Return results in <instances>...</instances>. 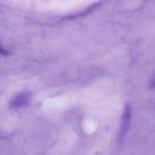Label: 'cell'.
Wrapping results in <instances>:
<instances>
[{
  "mask_svg": "<svg viewBox=\"0 0 155 155\" xmlns=\"http://www.w3.org/2000/svg\"><path fill=\"white\" fill-rule=\"evenodd\" d=\"M99 6V3H96V4H94L92 5H91L90 7L88 8L86 10L83 11V12H80L79 14H77V15H73V16H71V17H68V18H65L64 19H74V18H81V17H84V16H86V15H88L89 14H90L91 12H94V11L95 10V9L97 8Z\"/></svg>",
  "mask_w": 155,
  "mask_h": 155,
  "instance_id": "cell-3",
  "label": "cell"
},
{
  "mask_svg": "<svg viewBox=\"0 0 155 155\" xmlns=\"http://www.w3.org/2000/svg\"><path fill=\"white\" fill-rule=\"evenodd\" d=\"M30 93H21L15 96L13 99L11 101V107H21L27 106L30 104Z\"/></svg>",
  "mask_w": 155,
  "mask_h": 155,
  "instance_id": "cell-2",
  "label": "cell"
},
{
  "mask_svg": "<svg viewBox=\"0 0 155 155\" xmlns=\"http://www.w3.org/2000/svg\"><path fill=\"white\" fill-rule=\"evenodd\" d=\"M132 120V108L130 104H126L125 107H124V113L122 116V120H121V127L120 130L119 139H124L125 135L128 132L130 129V124Z\"/></svg>",
  "mask_w": 155,
  "mask_h": 155,
  "instance_id": "cell-1",
  "label": "cell"
},
{
  "mask_svg": "<svg viewBox=\"0 0 155 155\" xmlns=\"http://www.w3.org/2000/svg\"><path fill=\"white\" fill-rule=\"evenodd\" d=\"M150 88H151V89H155V79L154 81L151 83V86H150Z\"/></svg>",
  "mask_w": 155,
  "mask_h": 155,
  "instance_id": "cell-5",
  "label": "cell"
},
{
  "mask_svg": "<svg viewBox=\"0 0 155 155\" xmlns=\"http://www.w3.org/2000/svg\"><path fill=\"white\" fill-rule=\"evenodd\" d=\"M11 54V52L9 51H8L7 49L3 48L2 45H0V55L2 56H8Z\"/></svg>",
  "mask_w": 155,
  "mask_h": 155,
  "instance_id": "cell-4",
  "label": "cell"
}]
</instances>
